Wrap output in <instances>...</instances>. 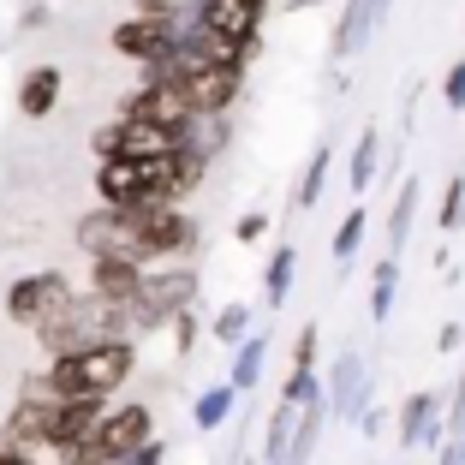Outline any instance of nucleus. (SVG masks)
Returning <instances> with one entry per match:
<instances>
[{"label":"nucleus","instance_id":"1","mask_svg":"<svg viewBox=\"0 0 465 465\" xmlns=\"http://www.w3.org/2000/svg\"><path fill=\"white\" fill-rule=\"evenodd\" d=\"M48 382L60 388V394H90V400H108L114 388L132 382V341H96L84 346V352H66L48 364Z\"/></svg>","mask_w":465,"mask_h":465},{"label":"nucleus","instance_id":"2","mask_svg":"<svg viewBox=\"0 0 465 465\" xmlns=\"http://www.w3.org/2000/svg\"><path fill=\"white\" fill-rule=\"evenodd\" d=\"M197 292H203V274L197 269H143V287H137V299L120 304V316L132 329H162L179 311H192Z\"/></svg>","mask_w":465,"mask_h":465},{"label":"nucleus","instance_id":"3","mask_svg":"<svg viewBox=\"0 0 465 465\" xmlns=\"http://www.w3.org/2000/svg\"><path fill=\"white\" fill-rule=\"evenodd\" d=\"M262 13H269V0H203L197 6V25L215 36V54L221 60H239V66H251L262 48Z\"/></svg>","mask_w":465,"mask_h":465},{"label":"nucleus","instance_id":"4","mask_svg":"<svg viewBox=\"0 0 465 465\" xmlns=\"http://www.w3.org/2000/svg\"><path fill=\"white\" fill-rule=\"evenodd\" d=\"M72 304V281L60 269H36V274H18L13 287H6V316L25 322V329H42L54 311Z\"/></svg>","mask_w":465,"mask_h":465},{"label":"nucleus","instance_id":"5","mask_svg":"<svg viewBox=\"0 0 465 465\" xmlns=\"http://www.w3.org/2000/svg\"><path fill=\"white\" fill-rule=\"evenodd\" d=\"M132 227H137V245H143V257H150V262L197 251V221L185 215L179 203H162V209H132Z\"/></svg>","mask_w":465,"mask_h":465},{"label":"nucleus","instance_id":"6","mask_svg":"<svg viewBox=\"0 0 465 465\" xmlns=\"http://www.w3.org/2000/svg\"><path fill=\"white\" fill-rule=\"evenodd\" d=\"M179 143H192V137H185V132H173V125L132 120V114H120L114 125H102V132H96V155H137V162H155V155H173Z\"/></svg>","mask_w":465,"mask_h":465},{"label":"nucleus","instance_id":"7","mask_svg":"<svg viewBox=\"0 0 465 465\" xmlns=\"http://www.w3.org/2000/svg\"><path fill=\"white\" fill-rule=\"evenodd\" d=\"M125 114H132V120H150V125H173V132H185V137L203 120L197 102L185 96V84H173V78H143V90L125 102Z\"/></svg>","mask_w":465,"mask_h":465},{"label":"nucleus","instance_id":"8","mask_svg":"<svg viewBox=\"0 0 465 465\" xmlns=\"http://www.w3.org/2000/svg\"><path fill=\"white\" fill-rule=\"evenodd\" d=\"M173 84H185V96L197 102L203 120H221V114L239 102V90H245V66H239V60H203V66H192Z\"/></svg>","mask_w":465,"mask_h":465},{"label":"nucleus","instance_id":"9","mask_svg":"<svg viewBox=\"0 0 465 465\" xmlns=\"http://www.w3.org/2000/svg\"><path fill=\"white\" fill-rule=\"evenodd\" d=\"M96 192H102V203H114V209H162L155 203L150 162H137V155H102Z\"/></svg>","mask_w":465,"mask_h":465},{"label":"nucleus","instance_id":"10","mask_svg":"<svg viewBox=\"0 0 465 465\" xmlns=\"http://www.w3.org/2000/svg\"><path fill=\"white\" fill-rule=\"evenodd\" d=\"M179 18L173 13H137V18H125L120 30H114V48H120L125 60H137V66H155V60L167 54L179 42Z\"/></svg>","mask_w":465,"mask_h":465},{"label":"nucleus","instance_id":"11","mask_svg":"<svg viewBox=\"0 0 465 465\" xmlns=\"http://www.w3.org/2000/svg\"><path fill=\"white\" fill-rule=\"evenodd\" d=\"M150 436H155L150 406H114V411H102L96 436H90V453H108V460H132V453L143 448Z\"/></svg>","mask_w":465,"mask_h":465},{"label":"nucleus","instance_id":"12","mask_svg":"<svg viewBox=\"0 0 465 465\" xmlns=\"http://www.w3.org/2000/svg\"><path fill=\"white\" fill-rule=\"evenodd\" d=\"M448 441V424H441V394L436 388H418L400 406V448H441Z\"/></svg>","mask_w":465,"mask_h":465},{"label":"nucleus","instance_id":"13","mask_svg":"<svg viewBox=\"0 0 465 465\" xmlns=\"http://www.w3.org/2000/svg\"><path fill=\"white\" fill-rule=\"evenodd\" d=\"M388 6L394 0H346V13H341V30H334V54H358L376 30H382V18H388Z\"/></svg>","mask_w":465,"mask_h":465},{"label":"nucleus","instance_id":"14","mask_svg":"<svg viewBox=\"0 0 465 465\" xmlns=\"http://www.w3.org/2000/svg\"><path fill=\"white\" fill-rule=\"evenodd\" d=\"M329 406H334V418H364V406H370V376H364V358H358V352H346L341 364H334Z\"/></svg>","mask_w":465,"mask_h":465},{"label":"nucleus","instance_id":"15","mask_svg":"<svg viewBox=\"0 0 465 465\" xmlns=\"http://www.w3.org/2000/svg\"><path fill=\"white\" fill-rule=\"evenodd\" d=\"M137 287H143V262H132V257H96L90 262V292H102V299L125 304V299H137Z\"/></svg>","mask_w":465,"mask_h":465},{"label":"nucleus","instance_id":"16","mask_svg":"<svg viewBox=\"0 0 465 465\" xmlns=\"http://www.w3.org/2000/svg\"><path fill=\"white\" fill-rule=\"evenodd\" d=\"M60 90H66L60 66H30L25 84H18V114H25V120H48V114L60 108Z\"/></svg>","mask_w":465,"mask_h":465},{"label":"nucleus","instance_id":"17","mask_svg":"<svg viewBox=\"0 0 465 465\" xmlns=\"http://www.w3.org/2000/svg\"><path fill=\"white\" fill-rule=\"evenodd\" d=\"M292 430H299V406L281 400L269 411V436H262V465H292Z\"/></svg>","mask_w":465,"mask_h":465},{"label":"nucleus","instance_id":"18","mask_svg":"<svg viewBox=\"0 0 465 465\" xmlns=\"http://www.w3.org/2000/svg\"><path fill=\"white\" fill-rule=\"evenodd\" d=\"M292 269H299V251H292V245H274L269 274H262V299H269V311H281V304H287V292H292Z\"/></svg>","mask_w":465,"mask_h":465},{"label":"nucleus","instance_id":"19","mask_svg":"<svg viewBox=\"0 0 465 465\" xmlns=\"http://www.w3.org/2000/svg\"><path fill=\"white\" fill-rule=\"evenodd\" d=\"M411 221H418V179H406L394 197V215H388V257H400L411 239Z\"/></svg>","mask_w":465,"mask_h":465},{"label":"nucleus","instance_id":"20","mask_svg":"<svg viewBox=\"0 0 465 465\" xmlns=\"http://www.w3.org/2000/svg\"><path fill=\"white\" fill-rule=\"evenodd\" d=\"M376 162H382V132L370 125V132L352 143V167H346V185H352V192H370V179H376Z\"/></svg>","mask_w":465,"mask_h":465},{"label":"nucleus","instance_id":"21","mask_svg":"<svg viewBox=\"0 0 465 465\" xmlns=\"http://www.w3.org/2000/svg\"><path fill=\"white\" fill-rule=\"evenodd\" d=\"M262 352H269V341H262V334H251V341L232 346V376H227V382L239 388V394L262 382Z\"/></svg>","mask_w":465,"mask_h":465},{"label":"nucleus","instance_id":"22","mask_svg":"<svg viewBox=\"0 0 465 465\" xmlns=\"http://www.w3.org/2000/svg\"><path fill=\"white\" fill-rule=\"evenodd\" d=\"M329 167H334V150H329V143H316L311 167H304V179H299V192H292V203H299V209H316V203H322V185H329Z\"/></svg>","mask_w":465,"mask_h":465},{"label":"nucleus","instance_id":"23","mask_svg":"<svg viewBox=\"0 0 465 465\" xmlns=\"http://www.w3.org/2000/svg\"><path fill=\"white\" fill-rule=\"evenodd\" d=\"M394 292H400V257H382L376 274H370V316H376V322L394 311Z\"/></svg>","mask_w":465,"mask_h":465},{"label":"nucleus","instance_id":"24","mask_svg":"<svg viewBox=\"0 0 465 465\" xmlns=\"http://www.w3.org/2000/svg\"><path fill=\"white\" fill-rule=\"evenodd\" d=\"M364 227H370L364 209H346V221L334 227V245H329V251H334V262H341V269L358 257V245H364Z\"/></svg>","mask_w":465,"mask_h":465},{"label":"nucleus","instance_id":"25","mask_svg":"<svg viewBox=\"0 0 465 465\" xmlns=\"http://www.w3.org/2000/svg\"><path fill=\"white\" fill-rule=\"evenodd\" d=\"M232 394H239L232 382L209 388V394L197 400V411H192V418H197V430H221V424H227V411H232Z\"/></svg>","mask_w":465,"mask_h":465},{"label":"nucleus","instance_id":"26","mask_svg":"<svg viewBox=\"0 0 465 465\" xmlns=\"http://www.w3.org/2000/svg\"><path fill=\"white\" fill-rule=\"evenodd\" d=\"M215 341H227V346L251 341V304H227V311L215 316Z\"/></svg>","mask_w":465,"mask_h":465},{"label":"nucleus","instance_id":"27","mask_svg":"<svg viewBox=\"0 0 465 465\" xmlns=\"http://www.w3.org/2000/svg\"><path fill=\"white\" fill-rule=\"evenodd\" d=\"M465 227V173L448 179V192H441V232H460Z\"/></svg>","mask_w":465,"mask_h":465},{"label":"nucleus","instance_id":"28","mask_svg":"<svg viewBox=\"0 0 465 465\" xmlns=\"http://www.w3.org/2000/svg\"><path fill=\"white\" fill-rule=\"evenodd\" d=\"M441 102H448L453 114H465V54L448 66V78H441Z\"/></svg>","mask_w":465,"mask_h":465},{"label":"nucleus","instance_id":"29","mask_svg":"<svg viewBox=\"0 0 465 465\" xmlns=\"http://www.w3.org/2000/svg\"><path fill=\"white\" fill-rule=\"evenodd\" d=\"M292 370H316V322H304L292 341Z\"/></svg>","mask_w":465,"mask_h":465},{"label":"nucleus","instance_id":"30","mask_svg":"<svg viewBox=\"0 0 465 465\" xmlns=\"http://www.w3.org/2000/svg\"><path fill=\"white\" fill-rule=\"evenodd\" d=\"M448 436H465V370L453 382V400H448Z\"/></svg>","mask_w":465,"mask_h":465},{"label":"nucleus","instance_id":"31","mask_svg":"<svg viewBox=\"0 0 465 465\" xmlns=\"http://www.w3.org/2000/svg\"><path fill=\"white\" fill-rule=\"evenodd\" d=\"M192 341H197V316L179 311V316H173V346H179V352H192Z\"/></svg>","mask_w":465,"mask_h":465},{"label":"nucleus","instance_id":"32","mask_svg":"<svg viewBox=\"0 0 465 465\" xmlns=\"http://www.w3.org/2000/svg\"><path fill=\"white\" fill-rule=\"evenodd\" d=\"M232 232H239V239H245V245H251V239H262V232H269V215H245V221H239V227H232Z\"/></svg>","mask_w":465,"mask_h":465},{"label":"nucleus","instance_id":"33","mask_svg":"<svg viewBox=\"0 0 465 465\" xmlns=\"http://www.w3.org/2000/svg\"><path fill=\"white\" fill-rule=\"evenodd\" d=\"M436 465H465V436H448V441H441V460Z\"/></svg>","mask_w":465,"mask_h":465},{"label":"nucleus","instance_id":"34","mask_svg":"<svg viewBox=\"0 0 465 465\" xmlns=\"http://www.w3.org/2000/svg\"><path fill=\"white\" fill-rule=\"evenodd\" d=\"M125 465H162V441H143V448H137Z\"/></svg>","mask_w":465,"mask_h":465},{"label":"nucleus","instance_id":"35","mask_svg":"<svg viewBox=\"0 0 465 465\" xmlns=\"http://www.w3.org/2000/svg\"><path fill=\"white\" fill-rule=\"evenodd\" d=\"M460 341H465V329H460V322H448V329L436 334V346H441V352H453V346H460Z\"/></svg>","mask_w":465,"mask_h":465},{"label":"nucleus","instance_id":"36","mask_svg":"<svg viewBox=\"0 0 465 465\" xmlns=\"http://www.w3.org/2000/svg\"><path fill=\"white\" fill-rule=\"evenodd\" d=\"M25 453H30V448H13V441H0V465H30Z\"/></svg>","mask_w":465,"mask_h":465}]
</instances>
